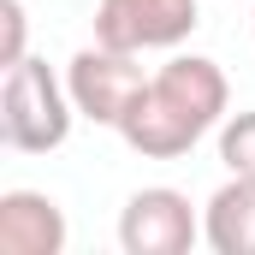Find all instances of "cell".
<instances>
[{"mask_svg": "<svg viewBox=\"0 0 255 255\" xmlns=\"http://www.w3.org/2000/svg\"><path fill=\"white\" fill-rule=\"evenodd\" d=\"M226 101H232V83L214 60L172 54L148 77V89L130 101V113L119 119V136L142 160H178L226 119Z\"/></svg>", "mask_w": 255, "mask_h": 255, "instance_id": "cell-1", "label": "cell"}, {"mask_svg": "<svg viewBox=\"0 0 255 255\" xmlns=\"http://www.w3.org/2000/svg\"><path fill=\"white\" fill-rule=\"evenodd\" d=\"M77 101L42 60H18L0 83V142L18 154H48L71 136Z\"/></svg>", "mask_w": 255, "mask_h": 255, "instance_id": "cell-2", "label": "cell"}, {"mask_svg": "<svg viewBox=\"0 0 255 255\" xmlns=\"http://www.w3.org/2000/svg\"><path fill=\"white\" fill-rule=\"evenodd\" d=\"M65 89H71V101H77V113H83L89 125L119 130V119L130 113V101L148 89V77H142L136 54H119V48L95 42V48H77V54H71Z\"/></svg>", "mask_w": 255, "mask_h": 255, "instance_id": "cell-3", "label": "cell"}, {"mask_svg": "<svg viewBox=\"0 0 255 255\" xmlns=\"http://www.w3.org/2000/svg\"><path fill=\"white\" fill-rule=\"evenodd\" d=\"M196 24H202L196 0H95V42L119 54L178 48Z\"/></svg>", "mask_w": 255, "mask_h": 255, "instance_id": "cell-4", "label": "cell"}, {"mask_svg": "<svg viewBox=\"0 0 255 255\" xmlns=\"http://www.w3.org/2000/svg\"><path fill=\"white\" fill-rule=\"evenodd\" d=\"M202 238L190 196L172 184H148L125 202L119 214V250L125 255H190V244Z\"/></svg>", "mask_w": 255, "mask_h": 255, "instance_id": "cell-5", "label": "cell"}, {"mask_svg": "<svg viewBox=\"0 0 255 255\" xmlns=\"http://www.w3.org/2000/svg\"><path fill=\"white\" fill-rule=\"evenodd\" d=\"M65 250V214L42 190H6L0 196V255H60Z\"/></svg>", "mask_w": 255, "mask_h": 255, "instance_id": "cell-6", "label": "cell"}, {"mask_svg": "<svg viewBox=\"0 0 255 255\" xmlns=\"http://www.w3.org/2000/svg\"><path fill=\"white\" fill-rule=\"evenodd\" d=\"M202 244L214 255H255V178H226L208 196L202 214Z\"/></svg>", "mask_w": 255, "mask_h": 255, "instance_id": "cell-7", "label": "cell"}, {"mask_svg": "<svg viewBox=\"0 0 255 255\" xmlns=\"http://www.w3.org/2000/svg\"><path fill=\"white\" fill-rule=\"evenodd\" d=\"M220 160H226V172L255 178V113H232L220 125Z\"/></svg>", "mask_w": 255, "mask_h": 255, "instance_id": "cell-8", "label": "cell"}, {"mask_svg": "<svg viewBox=\"0 0 255 255\" xmlns=\"http://www.w3.org/2000/svg\"><path fill=\"white\" fill-rule=\"evenodd\" d=\"M24 30H30L24 0H0V71H12L18 60H30L24 54Z\"/></svg>", "mask_w": 255, "mask_h": 255, "instance_id": "cell-9", "label": "cell"}]
</instances>
